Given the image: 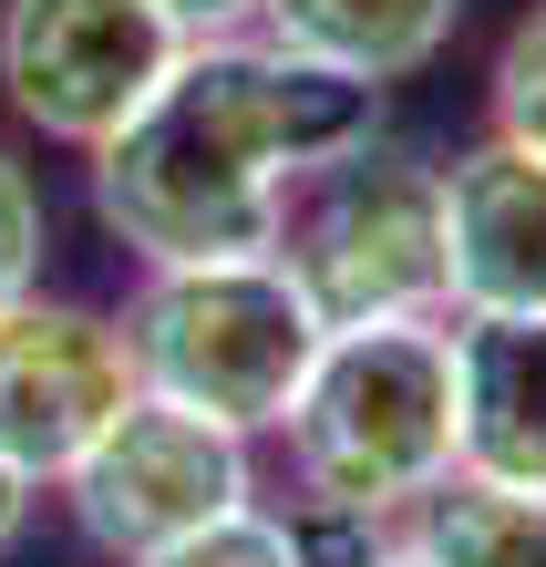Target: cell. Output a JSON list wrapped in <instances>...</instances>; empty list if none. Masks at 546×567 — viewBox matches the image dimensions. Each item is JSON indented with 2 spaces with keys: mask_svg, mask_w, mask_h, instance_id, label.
I'll list each match as a JSON object with an SVG mask.
<instances>
[{
  "mask_svg": "<svg viewBox=\"0 0 546 567\" xmlns=\"http://www.w3.org/2000/svg\"><path fill=\"white\" fill-rule=\"evenodd\" d=\"M42 279V186H31V165L0 155V310Z\"/></svg>",
  "mask_w": 546,
  "mask_h": 567,
  "instance_id": "14",
  "label": "cell"
},
{
  "mask_svg": "<svg viewBox=\"0 0 546 567\" xmlns=\"http://www.w3.org/2000/svg\"><path fill=\"white\" fill-rule=\"evenodd\" d=\"M382 135V83L289 42H186L145 104L93 145V217L145 258L279 248L289 186Z\"/></svg>",
  "mask_w": 546,
  "mask_h": 567,
  "instance_id": "1",
  "label": "cell"
},
{
  "mask_svg": "<svg viewBox=\"0 0 546 567\" xmlns=\"http://www.w3.org/2000/svg\"><path fill=\"white\" fill-rule=\"evenodd\" d=\"M299 537H310V567H423L402 537H382V526H351V516H299Z\"/></svg>",
  "mask_w": 546,
  "mask_h": 567,
  "instance_id": "15",
  "label": "cell"
},
{
  "mask_svg": "<svg viewBox=\"0 0 546 567\" xmlns=\"http://www.w3.org/2000/svg\"><path fill=\"white\" fill-rule=\"evenodd\" d=\"M134 567H310V537H299L289 516L227 506V516H207V526H196V537L155 547V557H134Z\"/></svg>",
  "mask_w": 546,
  "mask_h": 567,
  "instance_id": "12",
  "label": "cell"
},
{
  "mask_svg": "<svg viewBox=\"0 0 546 567\" xmlns=\"http://www.w3.org/2000/svg\"><path fill=\"white\" fill-rule=\"evenodd\" d=\"M155 11H165V21H176V31H186V42H217V31H237V21H248V11H258V0H155Z\"/></svg>",
  "mask_w": 546,
  "mask_h": 567,
  "instance_id": "16",
  "label": "cell"
},
{
  "mask_svg": "<svg viewBox=\"0 0 546 567\" xmlns=\"http://www.w3.org/2000/svg\"><path fill=\"white\" fill-rule=\"evenodd\" d=\"M62 495H73L83 537L134 567V557L196 537L207 516L248 506V433H227V423L186 413V403H165V392H134V403L73 454Z\"/></svg>",
  "mask_w": 546,
  "mask_h": 567,
  "instance_id": "5",
  "label": "cell"
},
{
  "mask_svg": "<svg viewBox=\"0 0 546 567\" xmlns=\"http://www.w3.org/2000/svg\"><path fill=\"white\" fill-rule=\"evenodd\" d=\"M176 52H186V31L155 0H11L0 11V93H11V114L83 155L176 73Z\"/></svg>",
  "mask_w": 546,
  "mask_h": 567,
  "instance_id": "6",
  "label": "cell"
},
{
  "mask_svg": "<svg viewBox=\"0 0 546 567\" xmlns=\"http://www.w3.org/2000/svg\"><path fill=\"white\" fill-rule=\"evenodd\" d=\"M495 135L546 155V11L516 21V42L495 52Z\"/></svg>",
  "mask_w": 546,
  "mask_h": 567,
  "instance_id": "13",
  "label": "cell"
},
{
  "mask_svg": "<svg viewBox=\"0 0 546 567\" xmlns=\"http://www.w3.org/2000/svg\"><path fill=\"white\" fill-rule=\"evenodd\" d=\"M320 330L330 320L289 279V258L248 248V258H176V269H155L145 299L124 310V351H134V382L165 392V403L207 413L227 433H279L289 392L320 361Z\"/></svg>",
  "mask_w": 546,
  "mask_h": 567,
  "instance_id": "3",
  "label": "cell"
},
{
  "mask_svg": "<svg viewBox=\"0 0 546 567\" xmlns=\"http://www.w3.org/2000/svg\"><path fill=\"white\" fill-rule=\"evenodd\" d=\"M134 351L124 320L73 310V299H11L0 310V454L21 464L31 485H62L73 454L134 403Z\"/></svg>",
  "mask_w": 546,
  "mask_h": 567,
  "instance_id": "7",
  "label": "cell"
},
{
  "mask_svg": "<svg viewBox=\"0 0 546 567\" xmlns=\"http://www.w3.org/2000/svg\"><path fill=\"white\" fill-rule=\"evenodd\" d=\"M443 310H546V155L495 135L443 176Z\"/></svg>",
  "mask_w": 546,
  "mask_h": 567,
  "instance_id": "8",
  "label": "cell"
},
{
  "mask_svg": "<svg viewBox=\"0 0 546 567\" xmlns=\"http://www.w3.org/2000/svg\"><path fill=\"white\" fill-rule=\"evenodd\" d=\"M402 547L423 567H546V485H505V475H443L413 526H402Z\"/></svg>",
  "mask_w": 546,
  "mask_h": 567,
  "instance_id": "11",
  "label": "cell"
},
{
  "mask_svg": "<svg viewBox=\"0 0 546 567\" xmlns=\"http://www.w3.org/2000/svg\"><path fill=\"white\" fill-rule=\"evenodd\" d=\"M21 526H31V475H21L11 454H0V557L21 547Z\"/></svg>",
  "mask_w": 546,
  "mask_h": 567,
  "instance_id": "17",
  "label": "cell"
},
{
  "mask_svg": "<svg viewBox=\"0 0 546 567\" xmlns=\"http://www.w3.org/2000/svg\"><path fill=\"white\" fill-rule=\"evenodd\" d=\"M454 11L464 0H258L268 42L310 52V62H340V73H423V62L454 42Z\"/></svg>",
  "mask_w": 546,
  "mask_h": 567,
  "instance_id": "10",
  "label": "cell"
},
{
  "mask_svg": "<svg viewBox=\"0 0 546 567\" xmlns=\"http://www.w3.org/2000/svg\"><path fill=\"white\" fill-rule=\"evenodd\" d=\"M279 258L330 330L351 320H443V176L392 155H340L289 186Z\"/></svg>",
  "mask_w": 546,
  "mask_h": 567,
  "instance_id": "4",
  "label": "cell"
},
{
  "mask_svg": "<svg viewBox=\"0 0 546 567\" xmlns=\"http://www.w3.org/2000/svg\"><path fill=\"white\" fill-rule=\"evenodd\" d=\"M443 341H454V464L546 485V310H464Z\"/></svg>",
  "mask_w": 546,
  "mask_h": 567,
  "instance_id": "9",
  "label": "cell"
},
{
  "mask_svg": "<svg viewBox=\"0 0 546 567\" xmlns=\"http://www.w3.org/2000/svg\"><path fill=\"white\" fill-rule=\"evenodd\" d=\"M289 464L310 516H413L454 475V341L443 320H351L320 330L310 382L289 392Z\"/></svg>",
  "mask_w": 546,
  "mask_h": 567,
  "instance_id": "2",
  "label": "cell"
}]
</instances>
